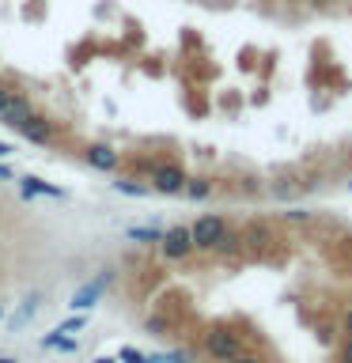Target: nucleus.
<instances>
[{
  "mask_svg": "<svg viewBox=\"0 0 352 363\" xmlns=\"http://www.w3.org/2000/svg\"><path fill=\"white\" fill-rule=\"evenodd\" d=\"M189 257L227 295L178 314H148L209 363H352V223L311 208L227 220Z\"/></svg>",
  "mask_w": 352,
  "mask_h": 363,
  "instance_id": "nucleus-1",
  "label": "nucleus"
},
{
  "mask_svg": "<svg viewBox=\"0 0 352 363\" xmlns=\"http://www.w3.org/2000/svg\"><path fill=\"white\" fill-rule=\"evenodd\" d=\"M311 4H329V0H311Z\"/></svg>",
  "mask_w": 352,
  "mask_h": 363,
  "instance_id": "nucleus-2",
  "label": "nucleus"
},
{
  "mask_svg": "<svg viewBox=\"0 0 352 363\" xmlns=\"http://www.w3.org/2000/svg\"><path fill=\"white\" fill-rule=\"evenodd\" d=\"M348 163H352V152H348Z\"/></svg>",
  "mask_w": 352,
  "mask_h": 363,
  "instance_id": "nucleus-3",
  "label": "nucleus"
}]
</instances>
